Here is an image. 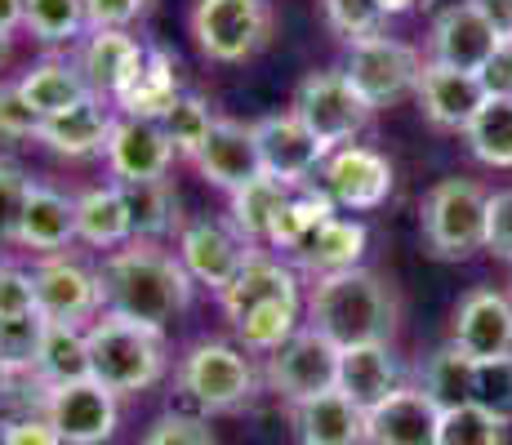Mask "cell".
Returning <instances> with one entry per match:
<instances>
[{"mask_svg": "<svg viewBox=\"0 0 512 445\" xmlns=\"http://www.w3.org/2000/svg\"><path fill=\"white\" fill-rule=\"evenodd\" d=\"M294 192H299V187H285L281 178L259 174L254 183L236 187V192L228 196V219H232V227H236V232H241L250 245L268 250V232H272V223H277L281 205L290 201Z\"/></svg>", "mask_w": 512, "mask_h": 445, "instance_id": "cell-33", "label": "cell"}, {"mask_svg": "<svg viewBox=\"0 0 512 445\" xmlns=\"http://www.w3.org/2000/svg\"><path fill=\"white\" fill-rule=\"evenodd\" d=\"M464 143L477 165H486V170H512V98L490 94L464 130Z\"/></svg>", "mask_w": 512, "mask_h": 445, "instance_id": "cell-36", "label": "cell"}, {"mask_svg": "<svg viewBox=\"0 0 512 445\" xmlns=\"http://www.w3.org/2000/svg\"><path fill=\"white\" fill-rule=\"evenodd\" d=\"M27 23V0H0V36L14 41V32Z\"/></svg>", "mask_w": 512, "mask_h": 445, "instance_id": "cell-53", "label": "cell"}, {"mask_svg": "<svg viewBox=\"0 0 512 445\" xmlns=\"http://www.w3.org/2000/svg\"><path fill=\"white\" fill-rule=\"evenodd\" d=\"M486 14V23L499 32V41H512V0H472Z\"/></svg>", "mask_w": 512, "mask_h": 445, "instance_id": "cell-52", "label": "cell"}, {"mask_svg": "<svg viewBox=\"0 0 512 445\" xmlns=\"http://www.w3.org/2000/svg\"><path fill=\"white\" fill-rule=\"evenodd\" d=\"M303 294H308V285L299 281L294 263H285L281 254H272V250H259L236 272V281L228 290L219 294V308L228 316V325H236L250 312L268 308V303H303Z\"/></svg>", "mask_w": 512, "mask_h": 445, "instance_id": "cell-17", "label": "cell"}, {"mask_svg": "<svg viewBox=\"0 0 512 445\" xmlns=\"http://www.w3.org/2000/svg\"><path fill=\"white\" fill-rule=\"evenodd\" d=\"M254 125V143H259V161L268 178H281L285 187H308L317 183L321 165H326V147L308 134V125L294 112L259 116Z\"/></svg>", "mask_w": 512, "mask_h": 445, "instance_id": "cell-15", "label": "cell"}, {"mask_svg": "<svg viewBox=\"0 0 512 445\" xmlns=\"http://www.w3.org/2000/svg\"><path fill=\"white\" fill-rule=\"evenodd\" d=\"M481 85H486V94L512 98V41L495 49V58H490L486 72H481Z\"/></svg>", "mask_w": 512, "mask_h": 445, "instance_id": "cell-51", "label": "cell"}, {"mask_svg": "<svg viewBox=\"0 0 512 445\" xmlns=\"http://www.w3.org/2000/svg\"><path fill=\"white\" fill-rule=\"evenodd\" d=\"M330 219H339V205H334L317 183L299 187V192H294L290 201L281 205L277 223H272L268 250H272V254H294V250H303V245L317 236V227H326Z\"/></svg>", "mask_w": 512, "mask_h": 445, "instance_id": "cell-34", "label": "cell"}, {"mask_svg": "<svg viewBox=\"0 0 512 445\" xmlns=\"http://www.w3.org/2000/svg\"><path fill=\"white\" fill-rule=\"evenodd\" d=\"M76 241L103 254L134 241L130 205H125L121 183H94L85 192H76Z\"/></svg>", "mask_w": 512, "mask_h": 445, "instance_id": "cell-28", "label": "cell"}, {"mask_svg": "<svg viewBox=\"0 0 512 445\" xmlns=\"http://www.w3.org/2000/svg\"><path fill=\"white\" fill-rule=\"evenodd\" d=\"M125 205H130V223H134V241H161L165 236L183 232V214H179V192L170 178L156 183H121Z\"/></svg>", "mask_w": 512, "mask_h": 445, "instance_id": "cell-35", "label": "cell"}, {"mask_svg": "<svg viewBox=\"0 0 512 445\" xmlns=\"http://www.w3.org/2000/svg\"><path fill=\"white\" fill-rule=\"evenodd\" d=\"M139 445H219V437H214V428L201 419V414L165 410L143 428Z\"/></svg>", "mask_w": 512, "mask_h": 445, "instance_id": "cell-45", "label": "cell"}, {"mask_svg": "<svg viewBox=\"0 0 512 445\" xmlns=\"http://www.w3.org/2000/svg\"><path fill=\"white\" fill-rule=\"evenodd\" d=\"M437 445H508V428L477 405H459L441 414Z\"/></svg>", "mask_w": 512, "mask_h": 445, "instance_id": "cell-43", "label": "cell"}, {"mask_svg": "<svg viewBox=\"0 0 512 445\" xmlns=\"http://www.w3.org/2000/svg\"><path fill=\"white\" fill-rule=\"evenodd\" d=\"M81 379H90V343H85V330H76V325H45L27 383L36 392H49V388H67V383H81Z\"/></svg>", "mask_w": 512, "mask_h": 445, "instance_id": "cell-31", "label": "cell"}, {"mask_svg": "<svg viewBox=\"0 0 512 445\" xmlns=\"http://www.w3.org/2000/svg\"><path fill=\"white\" fill-rule=\"evenodd\" d=\"M183 98V81H179V63L165 45H147L143 67L134 72V81L121 89L116 98V116H134V121H165L170 107Z\"/></svg>", "mask_w": 512, "mask_h": 445, "instance_id": "cell-27", "label": "cell"}, {"mask_svg": "<svg viewBox=\"0 0 512 445\" xmlns=\"http://www.w3.org/2000/svg\"><path fill=\"white\" fill-rule=\"evenodd\" d=\"M366 223L361 219H330L326 227H317V236H312L303 250L290 254L294 272H303L308 281H317V276H334V272H348V267H361L366 259Z\"/></svg>", "mask_w": 512, "mask_h": 445, "instance_id": "cell-30", "label": "cell"}, {"mask_svg": "<svg viewBox=\"0 0 512 445\" xmlns=\"http://www.w3.org/2000/svg\"><path fill=\"white\" fill-rule=\"evenodd\" d=\"M499 45L504 41H499V32L486 23V14H481L472 0H455V5H446L437 18H432L423 58L437 67H450V72L481 76Z\"/></svg>", "mask_w": 512, "mask_h": 445, "instance_id": "cell-14", "label": "cell"}, {"mask_svg": "<svg viewBox=\"0 0 512 445\" xmlns=\"http://www.w3.org/2000/svg\"><path fill=\"white\" fill-rule=\"evenodd\" d=\"M263 370L250 361L241 343L228 339H196L174 361V392L192 405L201 419L210 414H236L259 397Z\"/></svg>", "mask_w": 512, "mask_h": 445, "instance_id": "cell-4", "label": "cell"}, {"mask_svg": "<svg viewBox=\"0 0 512 445\" xmlns=\"http://www.w3.org/2000/svg\"><path fill=\"white\" fill-rule=\"evenodd\" d=\"M263 383L285 405L326 397V392L339 388V348H334L326 334L312 330V325H303L281 352H272L263 361Z\"/></svg>", "mask_w": 512, "mask_h": 445, "instance_id": "cell-10", "label": "cell"}, {"mask_svg": "<svg viewBox=\"0 0 512 445\" xmlns=\"http://www.w3.org/2000/svg\"><path fill=\"white\" fill-rule=\"evenodd\" d=\"M152 0H85L90 14V32H130V23H139Z\"/></svg>", "mask_w": 512, "mask_h": 445, "instance_id": "cell-49", "label": "cell"}, {"mask_svg": "<svg viewBox=\"0 0 512 445\" xmlns=\"http://www.w3.org/2000/svg\"><path fill=\"white\" fill-rule=\"evenodd\" d=\"M85 343H90V379L116 397H139V392L156 388L170 370L165 330H156V325L103 312L85 330Z\"/></svg>", "mask_w": 512, "mask_h": 445, "instance_id": "cell-3", "label": "cell"}, {"mask_svg": "<svg viewBox=\"0 0 512 445\" xmlns=\"http://www.w3.org/2000/svg\"><path fill=\"white\" fill-rule=\"evenodd\" d=\"M9 388H14V374H9V370H5V365H0V401H5V397H9Z\"/></svg>", "mask_w": 512, "mask_h": 445, "instance_id": "cell-55", "label": "cell"}, {"mask_svg": "<svg viewBox=\"0 0 512 445\" xmlns=\"http://www.w3.org/2000/svg\"><path fill=\"white\" fill-rule=\"evenodd\" d=\"M423 67H428V58H423L415 45L383 32V36H374V41L348 45L343 72H348L352 89L370 103V112H379V107H392L406 94H415Z\"/></svg>", "mask_w": 512, "mask_h": 445, "instance_id": "cell-8", "label": "cell"}, {"mask_svg": "<svg viewBox=\"0 0 512 445\" xmlns=\"http://www.w3.org/2000/svg\"><path fill=\"white\" fill-rule=\"evenodd\" d=\"M41 330H45L41 316H23V321H0V365L14 374V383L32 374L36 348H41Z\"/></svg>", "mask_w": 512, "mask_h": 445, "instance_id": "cell-44", "label": "cell"}, {"mask_svg": "<svg viewBox=\"0 0 512 445\" xmlns=\"http://www.w3.org/2000/svg\"><path fill=\"white\" fill-rule=\"evenodd\" d=\"M143 58H147V45L139 41V36H130V32H90L85 45H81V54H76V63H81L94 98L116 103L121 89L130 85L134 72L143 67Z\"/></svg>", "mask_w": 512, "mask_h": 445, "instance_id": "cell-24", "label": "cell"}, {"mask_svg": "<svg viewBox=\"0 0 512 445\" xmlns=\"http://www.w3.org/2000/svg\"><path fill=\"white\" fill-rule=\"evenodd\" d=\"M441 410L410 383L366 414V445H437Z\"/></svg>", "mask_w": 512, "mask_h": 445, "instance_id": "cell-25", "label": "cell"}, {"mask_svg": "<svg viewBox=\"0 0 512 445\" xmlns=\"http://www.w3.org/2000/svg\"><path fill=\"white\" fill-rule=\"evenodd\" d=\"M18 89H23V98L32 103V112L41 116V121L67 112V107H76V103H85V98H94L81 63H76V58H58V54L36 58V63L18 76Z\"/></svg>", "mask_w": 512, "mask_h": 445, "instance_id": "cell-29", "label": "cell"}, {"mask_svg": "<svg viewBox=\"0 0 512 445\" xmlns=\"http://www.w3.org/2000/svg\"><path fill=\"white\" fill-rule=\"evenodd\" d=\"M36 178L23 170V161L0 152V254L18 245V223H23V205Z\"/></svg>", "mask_w": 512, "mask_h": 445, "instance_id": "cell-41", "label": "cell"}, {"mask_svg": "<svg viewBox=\"0 0 512 445\" xmlns=\"http://www.w3.org/2000/svg\"><path fill=\"white\" fill-rule=\"evenodd\" d=\"M472 374H477V361L446 339L415 365V388L446 414L459 410V405H472Z\"/></svg>", "mask_w": 512, "mask_h": 445, "instance_id": "cell-32", "label": "cell"}, {"mask_svg": "<svg viewBox=\"0 0 512 445\" xmlns=\"http://www.w3.org/2000/svg\"><path fill=\"white\" fill-rule=\"evenodd\" d=\"M0 445H63V437L41 410H23L0 423Z\"/></svg>", "mask_w": 512, "mask_h": 445, "instance_id": "cell-50", "label": "cell"}, {"mask_svg": "<svg viewBox=\"0 0 512 445\" xmlns=\"http://www.w3.org/2000/svg\"><path fill=\"white\" fill-rule=\"evenodd\" d=\"M196 174L205 178L210 187H219V192H236V187L254 183V178L263 174V161H259V143H254V125L245 121H232V116H219V125H214L210 143L201 147V156H196Z\"/></svg>", "mask_w": 512, "mask_h": 445, "instance_id": "cell-21", "label": "cell"}, {"mask_svg": "<svg viewBox=\"0 0 512 445\" xmlns=\"http://www.w3.org/2000/svg\"><path fill=\"white\" fill-rule=\"evenodd\" d=\"M98 290H103V312L156 325V330H165V321L187 312L196 299V281L183 267L179 250L161 241H130L103 254Z\"/></svg>", "mask_w": 512, "mask_h": 445, "instance_id": "cell-1", "label": "cell"}, {"mask_svg": "<svg viewBox=\"0 0 512 445\" xmlns=\"http://www.w3.org/2000/svg\"><path fill=\"white\" fill-rule=\"evenodd\" d=\"M36 410L58 428L63 445H107L121 428V397L94 379L36 392Z\"/></svg>", "mask_w": 512, "mask_h": 445, "instance_id": "cell-12", "label": "cell"}, {"mask_svg": "<svg viewBox=\"0 0 512 445\" xmlns=\"http://www.w3.org/2000/svg\"><path fill=\"white\" fill-rule=\"evenodd\" d=\"M415 98H419L423 116H428V125H437V130H446V134H464L490 94H486V85H481V76L450 72V67L428 63L419 76Z\"/></svg>", "mask_w": 512, "mask_h": 445, "instance_id": "cell-22", "label": "cell"}, {"mask_svg": "<svg viewBox=\"0 0 512 445\" xmlns=\"http://www.w3.org/2000/svg\"><path fill=\"white\" fill-rule=\"evenodd\" d=\"M486 205L490 192L477 178H441L419 205L423 250L441 263H464L486 250Z\"/></svg>", "mask_w": 512, "mask_h": 445, "instance_id": "cell-5", "label": "cell"}, {"mask_svg": "<svg viewBox=\"0 0 512 445\" xmlns=\"http://www.w3.org/2000/svg\"><path fill=\"white\" fill-rule=\"evenodd\" d=\"M303 325H308L303 303H268V308L250 312L245 321H236L232 334L250 356H272V352H281Z\"/></svg>", "mask_w": 512, "mask_h": 445, "instance_id": "cell-37", "label": "cell"}, {"mask_svg": "<svg viewBox=\"0 0 512 445\" xmlns=\"http://www.w3.org/2000/svg\"><path fill=\"white\" fill-rule=\"evenodd\" d=\"M472 405L486 410L490 419H499L504 428H512V356L477 361V374H472Z\"/></svg>", "mask_w": 512, "mask_h": 445, "instance_id": "cell-42", "label": "cell"}, {"mask_svg": "<svg viewBox=\"0 0 512 445\" xmlns=\"http://www.w3.org/2000/svg\"><path fill=\"white\" fill-rule=\"evenodd\" d=\"M326 5V23L339 41L361 45L388 32V9L379 0H321Z\"/></svg>", "mask_w": 512, "mask_h": 445, "instance_id": "cell-40", "label": "cell"}, {"mask_svg": "<svg viewBox=\"0 0 512 445\" xmlns=\"http://www.w3.org/2000/svg\"><path fill=\"white\" fill-rule=\"evenodd\" d=\"M187 23H192L196 49L223 67L259 58L277 32L272 0H196Z\"/></svg>", "mask_w": 512, "mask_h": 445, "instance_id": "cell-6", "label": "cell"}, {"mask_svg": "<svg viewBox=\"0 0 512 445\" xmlns=\"http://www.w3.org/2000/svg\"><path fill=\"white\" fill-rule=\"evenodd\" d=\"M36 316V285L32 272L18 263H0V321Z\"/></svg>", "mask_w": 512, "mask_h": 445, "instance_id": "cell-47", "label": "cell"}, {"mask_svg": "<svg viewBox=\"0 0 512 445\" xmlns=\"http://www.w3.org/2000/svg\"><path fill=\"white\" fill-rule=\"evenodd\" d=\"M383 9H388V18H397V14H415V9H432L437 0H379Z\"/></svg>", "mask_w": 512, "mask_h": 445, "instance_id": "cell-54", "label": "cell"}, {"mask_svg": "<svg viewBox=\"0 0 512 445\" xmlns=\"http://www.w3.org/2000/svg\"><path fill=\"white\" fill-rule=\"evenodd\" d=\"M290 437L294 445H366V410L334 388L290 405Z\"/></svg>", "mask_w": 512, "mask_h": 445, "instance_id": "cell-26", "label": "cell"}, {"mask_svg": "<svg viewBox=\"0 0 512 445\" xmlns=\"http://www.w3.org/2000/svg\"><path fill=\"white\" fill-rule=\"evenodd\" d=\"M9 54H14V41H9V36H0V72H5Z\"/></svg>", "mask_w": 512, "mask_h": 445, "instance_id": "cell-56", "label": "cell"}, {"mask_svg": "<svg viewBox=\"0 0 512 445\" xmlns=\"http://www.w3.org/2000/svg\"><path fill=\"white\" fill-rule=\"evenodd\" d=\"M303 316L339 352L366 348V343H392V334L401 325V294L383 272L348 267V272L308 281Z\"/></svg>", "mask_w": 512, "mask_h": 445, "instance_id": "cell-2", "label": "cell"}, {"mask_svg": "<svg viewBox=\"0 0 512 445\" xmlns=\"http://www.w3.org/2000/svg\"><path fill=\"white\" fill-rule=\"evenodd\" d=\"M486 254L512 263V187L490 192V205H486Z\"/></svg>", "mask_w": 512, "mask_h": 445, "instance_id": "cell-48", "label": "cell"}, {"mask_svg": "<svg viewBox=\"0 0 512 445\" xmlns=\"http://www.w3.org/2000/svg\"><path fill=\"white\" fill-rule=\"evenodd\" d=\"M174 143L161 121H134V116H116L112 143H107V170L112 183H156L170 178Z\"/></svg>", "mask_w": 512, "mask_h": 445, "instance_id": "cell-18", "label": "cell"}, {"mask_svg": "<svg viewBox=\"0 0 512 445\" xmlns=\"http://www.w3.org/2000/svg\"><path fill=\"white\" fill-rule=\"evenodd\" d=\"M32 285H36V316H41L45 325H76V330H90L98 316H103L98 267L81 263L76 254L36 259Z\"/></svg>", "mask_w": 512, "mask_h": 445, "instance_id": "cell-9", "label": "cell"}, {"mask_svg": "<svg viewBox=\"0 0 512 445\" xmlns=\"http://www.w3.org/2000/svg\"><path fill=\"white\" fill-rule=\"evenodd\" d=\"M76 245V196L63 192L49 178H36L18 223V250H32L36 259H54Z\"/></svg>", "mask_w": 512, "mask_h": 445, "instance_id": "cell-19", "label": "cell"}, {"mask_svg": "<svg viewBox=\"0 0 512 445\" xmlns=\"http://www.w3.org/2000/svg\"><path fill=\"white\" fill-rule=\"evenodd\" d=\"M290 112L308 125V134L317 138L321 147L339 152V147H352L357 134L370 125V103L352 89L348 72L343 67H321V72H308L299 85H294V103Z\"/></svg>", "mask_w": 512, "mask_h": 445, "instance_id": "cell-7", "label": "cell"}, {"mask_svg": "<svg viewBox=\"0 0 512 445\" xmlns=\"http://www.w3.org/2000/svg\"><path fill=\"white\" fill-rule=\"evenodd\" d=\"M410 370L397 356L392 343H366V348H343L339 352V392L361 410H374L401 388H410Z\"/></svg>", "mask_w": 512, "mask_h": 445, "instance_id": "cell-20", "label": "cell"}, {"mask_svg": "<svg viewBox=\"0 0 512 445\" xmlns=\"http://www.w3.org/2000/svg\"><path fill=\"white\" fill-rule=\"evenodd\" d=\"M23 32L36 45H76L81 36H90L85 0H27Z\"/></svg>", "mask_w": 512, "mask_h": 445, "instance_id": "cell-38", "label": "cell"}, {"mask_svg": "<svg viewBox=\"0 0 512 445\" xmlns=\"http://www.w3.org/2000/svg\"><path fill=\"white\" fill-rule=\"evenodd\" d=\"M165 134H170V143H174V152L187 156V161H196L201 156V147L210 143V134H214V125H219V116L210 112V103H205L201 94H183L179 103L170 107V116H165Z\"/></svg>", "mask_w": 512, "mask_h": 445, "instance_id": "cell-39", "label": "cell"}, {"mask_svg": "<svg viewBox=\"0 0 512 445\" xmlns=\"http://www.w3.org/2000/svg\"><path fill=\"white\" fill-rule=\"evenodd\" d=\"M174 250H179V259H183L187 272H192L196 285L223 294L236 281V272L259 254V245L245 241V236L232 227V219L196 214V219H187L183 232L174 236Z\"/></svg>", "mask_w": 512, "mask_h": 445, "instance_id": "cell-11", "label": "cell"}, {"mask_svg": "<svg viewBox=\"0 0 512 445\" xmlns=\"http://www.w3.org/2000/svg\"><path fill=\"white\" fill-rule=\"evenodd\" d=\"M317 187L339 210L366 214V210H379L392 196L397 170H392V161L383 152H374L366 143H352V147H339V152L326 156V165H321V174H317Z\"/></svg>", "mask_w": 512, "mask_h": 445, "instance_id": "cell-13", "label": "cell"}, {"mask_svg": "<svg viewBox=\"0 0 512 445\" xmlns=\"http://www.w3.org/2000/svg\"><path fill=\"white\" fill-rule=\"evenodd\" d=\"M23 138H41V116L23 98L18 81H0V143H23Z\"/></svg>", "mask_w": 512, "mask_h": 445, "instance_id": "cell-46", "label": "cell"}, {"mask_svg": "<svg viewBox=\"0 0 512 445\" xmlns=\"http://www.w3.org/2000/svg\"><path fill=\"white\" fill-rule=\"evenodd\" d=\"M112 130H116V107L103 103V98H85V103L41 121L36 143L49 147L54 156H67V161H90V156H107Z\"/></svg>", "mask_w": 512, "mask_h": 445, "instance_id": "cell-23", "label": "cell"}, {"mask_svg": "<svg viewBox=\"0 0 512 445\" xmlns=\"http://www.w3.org/2000/svg\"><path fill=\"white\" fill-rule=\"evenodd\" d=\"M450 343L472 361L512 356V294L495 285H472L450 316Z\"/></svg>", "mask_w": 512, "mask_h": 445, "instance_id": "cell-16", "label": "cell"}]
</instances>
